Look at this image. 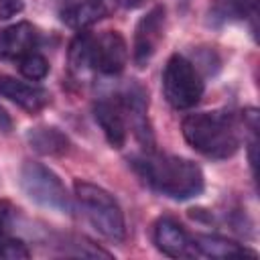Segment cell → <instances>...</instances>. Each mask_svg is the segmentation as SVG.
<instances>
[{"label":"cell","instance_id":"44dd1931","mask_svg":"<svg viewBox=\"0 0 260 260\" xmlns=\"http://www.w3.org/2000/svg\"><path fill=\"white\" fill-rule=\"evenodd\" d=\"M22 10V0H0V20H6Z\"/></svg>","mask_w":260,"mask_h":260},{"label":"cell","instance_id":"9c48e42d","mask_svg":"<svg viewBox=\"0 0 260 260\" xmlns=\"http://www.w3.org/2000/svg\"><path fill=\"white\" fill-rule=\"evenodd\" d=\"M93 118L112 148H122L128 138V118L120 95H106L93 104Z\"/></svg>","mask_w":260,"mask_h":260},{"label":"cell","instance_id":"4fadbf2b","mask_svg":"<svg viewBox=\"0 0 260 260\" xmlns=\"http://www.w3.org/2000/svg\"><path fill=\"white\" fill-rule=\"evenodd\" d=\"M116 8V0H83L61 10V20L69 28L83 30L98 20L106 18Z\"/></svg>","mask_w":260,"mask_h":260},{"label":"cell","instance_id":"7c38bea8","mask_svg":"<svg viewBox=\"0 0 260 260\" xmlns=\"http://www.w3.org/2000/svg\"><path fill=\"white\" fill-rule=\"evenodd\" d=\"M37 45H39V32L26 20L10 24L0 30V59L2 61H18L26 53H32Z\"/></svg>","mask_w":260,"mask_h":260},{"label":"cell","instance_id":"2e32d148","mask_svg":"<svg viewBox=\"0 0 260 260\" xmlns=\"http://www.w3.org/2000/svg\"><path fill=\"white\" fill-rule=\"evenodd\" d=\"M91 39L93 35L89 32H77L69 45V53H67V59H69V69L75 77H85L87 73H93L91 71Z\"/></svg>","mask_w":260,"mask_h":260},{"label":"cell","instance_id":"52a82bcc","mask_svg":"<svg viewBox=\"0 0 260 260\" xmlns=\"http://www.w3.org/2000/svg\"><path fill=\"white\" fill-rule=\"evenodd\" d=\"M128 63V45L118 30H106L91 39V71L120 75Z\"/></svg>","mask_w":260,"mask_h":260},{"label":"cell","instance_id":"7a4b0ae2","mask_svg":"<svg viewBox=\"0 0 260 260\" xmlns=\"http://www.w3.org/2000/svg\"><path fill=\"white\" fill-rule=\"evenodd\" d=\"M187 144L199 154L223 160L234 156L242 146L244 124L230 110H211L189 114L181 124Z\"/></svg>","mask_w":260,"mask_h":260},{"label":"cell","instance_id":"ac0fdd59","mask_svg":"<svg viewBox=\"0 0 260 260\" xmlns=\"http://www.w3.org/2000/svg\"><path fill=\"white\" fill-rule=\"evenodd\" d=\"M18 71L28 79V81H41L49 73V61L39 55V53H26L24 57L18 59Z\"/></svg>","mask_w":260,"mask_h":260},{"label":"cell","instance_id":"6da1fadb","mask_svg":"<svg viewBox=\"0 0 260 260\" xmlns=\"http://www.w3.org/2000/svg\"><path fill=\"white\" fill-rule=\"evenodd\" d=\"M130 167L152 191L175 201L193 199L205 189L201 167L185 156L165 154L152 148L132 156Z\"/></svg>","mask_w":260,"mask_h":260},{"label":"cell","instance_id":"7402d4cb","mask_svg":"<svg viewBox=\"0 0 260 260\" xmlns=\"http://www.w3.org/2000/svg\"><path fill=\"white\" fill-rule=\"evenodd\" d=\"M0 130L2 132H10L12 130V120H10V116L6 114V110L0 106Z\"/></svg>","mask_w":260,"mask_h":260},{"label":"cell","instance_id":"5b68a950","mask_svg":"<svg viewBox=\"0 0 260 260\" xmlns=\"http://www.w3.org/2000/svg\"><path fill=\"white\" fill-rule=\"evenodd\" d=\"M20 187L24 195L35 201L41 207L59 211V213H71V197L59 179L55 171L45 167L37 160H26L20 167Z\"/></svg>","mask_w":260,"mask_h":260},{"label":"cell","instance_id":"e0dca14e","mask_svg":"<svg viewBox=\"0 0 260 260\" xmlns=\"http://www.w3.org/2000/svg\"><path fill=\"white\" fill-rule=\"evenodd\" d=\"M256 8L258 0H217L211 10V18L217 22L256 18Z\"/></svg>","mask_w":260,"mask_h":260},{"label":"cell","instance_id":"3957f363","mask_svg":"<svg viewBox=\"0 0 260 260\" xmlns=\"http://www.w3.org/2000/svg\"><path fill=\"white\" fill-rule=\"evenodd\" d=\"M73 191H75L77 203L81 205L93 230L114 244L124 242L126 221H124V213L116 197L104 187L93 185L89 181H79V179L73 183Z\"/></svg>","mask_w":260,"mask_h":260},{"label":"cell","instance_id":"ba28073f","mask_svg":"<svg viewBox=\"0 0 260 260\" xmlns=\"http://www.w3.org/2000/svg\"><path fill=\"white\" fill-rule=\"evenodd\" d=\"M118 95H120L122 106L126 110L128 128L134 132L136 140L146 150H152L154 148V134H152V128H150V122H148V98H146V91L138 83H130Z\"/></svg>","mask_w":260,"mask_h":260},{"label":"cell","instance_id":"5bb4252c","mask_svg":"<svg viewBox=\"0 0 260 260\" xmlns=\"http://www.w3.org/2000/svg\"><path fill=\"white\" fill-rule=\"evenodd\" d=\"M193 244H195L197 256H205V258H242V256L256 258L258 256L254 250L246 248L244 244H238L217 234H199L193 238Z\"/></svg>","mask_w":260,"mask_h":260},{"label":"cell","instance_id":"30bf717a","mask_svg":"<svg viewBox=\"0 0 260 260\" xmlns=\"http://www.w3.org/2000/svg\"><path fill=\"white\" fill-rule=\"evenodd\" d=\"M152 240L154 246L171 258H189V256H197L195 252V244L193 238L189 236V232L173 217L165 215L158 217L152 230Z\"/></svg>","mask_w":260,"mask_h":260},{"label":"cell","instance_id":"9a60e30c","mask_svg":"<svg viewBox=\"0 0 260 260\" xmlns=\"http://www.w3.org/2000/svg\"><path fill=\"white\" fill-rule=\"evenodd\" d=\"M26 142L32 150L45 156H61L69 150L71 142L65 132L55 126H35L26 132Z\"/></svg>","mask_w":260,"mask_h":260},{"label":"cell","instance_id":"277c9868","mask_svg":"<svg viewBox=\"0 0 260 260\" xmlns=\"http://www.w3.org/2000/svg\"><path fill=\"white\" fill-rule=\"evenodd\" d=\"M203 77L185 55H171L162 71V93L175 110H189L203 98Z\"/></svg>","mask_w":260,"mask_h":260},{"label":"cell","instance_id":"ffe728a7","mask_svg":"<svg viewBox=\"0 0 260 260\" xmlns=\"http://www.w3.org/2000/svg\"><path fill=\"white\" fill-rule=\"evenodd\" d=\"M0 258H8V260H20V258H30V250L26 248V244L18 238H8L2 246H0Z\"/></svg>","mask_w":260,"mask_h":260},{"label":"cell","instance_id":"d6986e66","mask_svg":"<svg viewBox=\"0 0 260 260\" xmlns=\"http://www.w3.org/2000/svg\"><path fill=\"white\" fill-rule=\"evenodd\" d=\"M14 217H16V207L6 201V199H0V246L12 238L10 232H12V225H14Z\"/></svg>","mask_w":260,"mask_h":260},{"label":"cell","instance_id":"8fae6325","mask_svg":"<svg viewBox=\"0 0 260 260\" xmlns=\"http://www.w3.org/2000/svg\"><path fill=\"white\" fill-rule=\"evenodd\" d=\"M0 98L16 104L26 114H39L51 102V95L45 87L30 81H20L10 75H0Z\"/></svg>","mask_w":260,"mask_h":260},{"label":"cell","instance_id":"8992f818","mask_svg":"<svg viewBox=\"0 0 260 260\" xmlns=\"http://www.w3.org/2000/svg\"><path fill=\"white\" fill-rule=\"evenodd\" d=\"M165 6H152L134 28V45H132V61L136 67H146L152 55L156 53L162 37H165Z\"/></svg>","mask_w":260,"mask_h":260},{"label":"cell","instance_id":"603a6c76","mask_svg":"<svg viewBox=\"0 0 260 260\" xmlns=\"http://www.w3.org/2000/svg\"><path fill=\"white\" fill-rule=\"evenodd\" d=\"M144 0H124V4L126 6H130V8H136V6H140Z\"/></svg>","mask_w":260,"mask_h":260}]
</instances>
